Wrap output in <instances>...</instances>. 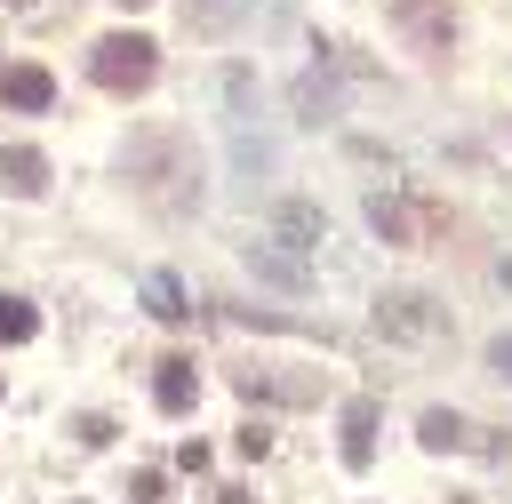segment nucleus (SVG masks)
I'll list each match as a JSON object with an SVG mask.
<instances>
[{"mask_svg":"<svg viewBox=\"0 0 512 504\" xmlns=\"http://www.w3.org/2000/svg\"><path fill=\"white\" fill-rule=\"evenodd\" d=\"M128 176L152 184V200H168V208L200 200V152H192L184 128H144V136L128 144Z\"/></svg>","mask_w":512,"mask_h":504,"instance_id":"1","label":"nucleus"},{"mask_svg":"<svg viewBox=\"0 0 512 504\" xmlns=\"http://www.w3.org/2000/svg\"><path fill=\"white\" fill-rule=\"evenodd\" d=\"M152 56H160V48H152L144 32H104L88 72H96V88H120V96H128V88H152Z\"/></svg>","mask_w":512,"mask_h":504,"instance_id":"2","label":"nucleus"},{"mask_svg":"<svg viewBox=\"0 0 512 504\" xmlns=\"http://www.w3.org/2000/svg\"><path fill=\"white\" fill-rule=\"evenodd\" d=\"M376 328H384V336H400V344H432L448 320H440V304H432V296H416V288H392V296L376 304Z\"/></svg>","mask_w":512,"mask_h":504,"instance_id":"3","label":"nucleus"},{"mask_svg":"<svg viewBox=\"0 0 512 504\" xmlns=\"http://www.w3.org/2000/svg\"><path fill=\"white\" fill-rule=\"evenodd\" d=\"M240 256H248V272H264L272 288H304V280H312V264L296 256V240H248Z\"/></svg>","mask_w":512,"mask_h":504,"instance_id":"4","label":"nucleus"},{"mask_svg":"<svg viewBox=\"0 0 512 504\" xmlns=\"http://www.w3.org/2000/svg\"><path fill=\"white\" fill-rule=\"evenodd\" d=\"M0 104H8V112H48V104H56V80H48L40 64H8V72H0Z\"/></svg>","mask_w":512,"mask_h":504,"instance_id":"5","label":"nucleus"},{"mask_svg":"<svg viewBox=\"0 0 512 504\" xmlns=\"http://www.w3.org/2000/svg\"><path fill=\"white\" fill-rule=\"evenodd\" d=\"M392 16L416 32V48H424V56H448V16H440L432 0H392Z\"/></svg>","mask_w":512,"mask_h":504,"instance_id":"6","label":"nucleus"},{"mask_svg":"<svg viewBox=\"0 0 512 504\" xmlns=\"http://www.w3.org/2000/svg\"><path fill=\"white\" fill-rule=\"evenodd\" d=\"M0 184H16V192H40V184H48V160H40L32 144H0Z\"/></svg>","mask_w":512,"mask_h":504,"instance_id":"7","label":"nucleus"},{"mask_svg":"<svg viewBox=\"0 0 512 504\" xmlns=\"http://www.w3.org/2000/svg\"><path fill=\"white\" fill-rule=\"evenodd\" d=\"M368 456H376V408H368V400H352V408H344V464L360 472Z\"/></svg>","mask_w":512,"mask_h":504,"instance_id":"8","label":"nucleus"},{"mask_svg":"<svg viewBox=\"0 0 512 504\" xmlns=\"http://www.w3.org/2000/svg\"><path fill=\"white\" fill-rule=\"evenodd\" d=\"M152 392H160V408H168V416H184V408H192V392H200L192 360H160V384H152Z\"/></svg>","mask_w":512,"mask_h":504,"instance_id":"9","label":"nucleus"},{"mask_svg":"<svg viewBox=\"0 0 512 504\" xmlns=\"http://www.w3.org/2000/svg\"><path fill=\"white\" fill-rule=\"evenodd\" d=\"M144 312H152V320H184V288H176L168 272H152V280H144Z\"/></svg>","mask_w":512,"mask_h":504,"instance_id":"10","label":"nucleus"},{"mask_svg":"<svg viewBox=\"0 0 512 504\" xmlns=\"http://www.w3.org/2000/svg\"><path fill=\"white\" fill-rule=\"evenodd\" d=\"M32 328H40V312L24 296H0V344H32Z\"/></svg>","mask_w":512,"mask_h":504,"instance_id":"11","label":"nucleus"},{"mask_svg":"<svg viewBox=\"0 0 512 504\" xmlns=\"http://www.w3.org/2000/svg\"><path fill=\"white\" fill-rule=\"evenodd\" d=\"M368 224H376L384 240H408V232H416V224H408V208H400L392 192H376V200H368Z\"/></svg>","mask_w":512,"mask_h":504,"instance_id":"12","label":"nucleus"},{"mask_svg":"<svg viewBox=\"0 0 512 504\" xmlns=\"http://www.w3.org/2000/svg\"><path fill=\"white\" fill-rule=\"evenodd\" d=\"M424 440H432V448H464V416L432 408V416H424Z\"/></svg>","mask_w":512,"mask_h":504,"instance_id":"13","label":"nucleus"},{"mask_svg":"<svg viewBox=\"0 0 512 504\" xmlns=\"http://www.w3.org/2000/svg\"><path fill=\"white\" fill-rule=\"evenodd\" d=\"M328 104H336V96H328V80H312V72H304V80H296V112H304V120H320Z\"/></svg>","mask_w":512,"mask_h":504,"instance_id":"14","label":"nucleus"},{"mask_svg":"<svg viewBox=\"0 0 512 504\" xmlns=\"http://www.w3.org/2000/svg\"><path fill=\"white\" fill-rule=\"evenodd\" d=\"M232 448H240V456H264V448H272V432H264V424H240V432H232Z\"/></svg>","mask_w":512,"mask_h":504,"instance_id":"15","label":"nucleus"},{"mask_svg":"<svg viewBox=\"0 0 512 504\" xmlns=\"http://www.w3.org/2000/svg\"><path fill=\"white\" fill-rule=\"evenodd\" d=\"M160 488H168L160 472H136V480H128V496H136V504H160Z\"/></svg>","mask_w":512,"mask_h":504,"instance_id":"16","label":"nucleus"},{"mask_svg":"<svg viewBox=\"0 0 512 504\" xmlns=\"http://www.w3.org/2000/svg\"><path fill=\"white\" fill-rule=\"evenodd\" d=\"M192 16H200V24H208V32H216V24H232V0H200V8H192Z\"/></svg>","mask_w":512,"mask_h":504,"instance_id":"17","label":"nucleus"},{"mask_svg":"<svg viewBox=\"0 0 512 504\" xmlns=\"http://www.w3.org/2000/svg\"><path fill=\"white\" fill-rule=\"evenodd\" d=\"M488 360H496V368L512 376V336H496V344H488Z\"/></svg>","mask_w":512,"mask_h":504,"instance_id":"18","label":"nucleus"},{"mask_svg":"<svg viewBox=\"0 0 512 504\" xmlns=\"http://www.w3.org/2000/svg\"><path fill=\"white\" fill-rule=\"evenodd\" d=\"M216 504H248V488H224V496H216Z\"/></svg>","mask_w":512,"mask_h":504,"instance_id":"19","label":"nucleus"},{"mask_svg":"<svg viewBox=\"0 0 512 504\" xmlns=\"http://www.w3.org/2000/svg\"><path fill=\"white\" fill-rule=\"evenodd\" d=\"M120 8H152V0H120Z\"/></svg>","mask_w":512,"mask_h":504,"instance_id":"20","label":"nucleus"},{"mask_svg":"<svg viewBox=\"0 0 512 504\" xmlns=\"http://www.w3.org/2000/svg\"><path fill=\"white\" fill-rule=\"evenodd\" d=\"M16 8H32V0H16Z\"/></svg>","mask_w":512,"mask_h":504,"instance_id":"21","label":"nucleus"}]
</instances>
